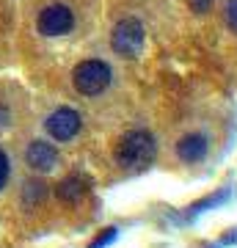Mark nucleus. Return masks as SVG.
Instances as JSON below:
<instances>
[{
	"mask_svg": "<svg viewBox=\"0 0 237 248\" xmlns=\"http://www.w3.org/2000/svg\"><path fill=\"white\" fill-rule=\"evenodd\" d=\"M155 155H158V143H155V135L146 130H132V133L122 135L116 143V163L130 174L149 169Z\"/></svg>",
	"mask_w": 237,
	"mask_h": 248,
	"instance_id": "obj_1",
	"label": "nucleus"
},
{
	"mask_svg": "<svg viewBox=\"0 0 237 248\" xmlns=\"http://www.w3.org/2000/svg\"><path fill=\"white\" fill-rule=\"evenodd\" d=\"M111 80H113V72H111V66L105 61H99V58L80 61L75 66V72H72V86L83 97H97V94H102L111 86Z\"/></svg>",
	"mask_w": 237,
	"mask_h": 248,
	"instance_id": "obj_2",
	"label": "nucleus"
},
{
	"mask_svg": "<svg viewBox=\"0 0 237 248\" xmlns=\"http://www.w3.org/2000/svg\"><path fill=\"white\" fill-rule=\"evenodd\" d=\"M143 25L141 19L135 17H127L122 22H116L113 33H111V47H113L116 55L122 58H138L141 50H143Z\"/></svg>",
	"mask_w": 237,
	"mask_h": 248,
	"instance_id": "obj_3",
	"label": "nucleus"
},
{
	"mask_svg": "<svg viewBox=\"0 0 237 248\" xmlns=\"http://www.w3.org/2000/svg\"><path fill=\"white\" fill-rule=\"evenodd\" d=\"M36 28L42 36H66L75 28V14H72L69 6L63 3H50L39 11L36 17Z\"/></svg>",
	"mask_w": 237,
	"mask_h": 248,
	"instance_id": "obj_4",
	"label": "nucleus"
},
{
	"mask_svg": "<svg viewBox=\"0 0 237 248\" xmlns=\"http://www.w3.org/2000/svg\"><path fill=\"white\" fill-rule=\"evenodd\" d=\"M80 124L83 122H80V113L75 108H58L44 119V130L55 141H72L80 133Z\"/></svg>",
	"mask_w": 237,
	"mask_h": 248,
	"instance_id": "obj_5",
	"label": "nucleus"
},
{
	"mask_svg": "<svg viewBox=\"0 0 237 248\" xmlns=\"http://www.w3.org/2000/svg\"><path fill=\"white\" fill-rule=\"evenodd\" d=\"M25 163L31 171H39V174H47V171L55 169L58 163V152H55L53 143L47 141H31L25 149Z\"/></svg>",
	"mask_w": 237,
	"mask_h": 248,
	"instance_id": "obj_6",
	"label": "nucleus"
},
{
	"mask_svg": "<svg viewBox=\"0 0 237 248\" xmlns=\"http://www.w3.org/2000/svg\"><path fill=\"white\" fill-rule=\"evenodd\" d=\"M176 155L185 163H199L207 155V138L202 133H188L176 141Z\"/></svg>",
	"mask_w": 237,
	"mask_h": 248,
	"instance_id": "obj_7",
	"label": "nucleus"
},
{
	"mask_svg": "<svg viewBox=\"0 0 237 248\" xmlns=\"http://www.w3.org/2000/svg\"><path fill=\"white\" fill-rule=\"evenodd\" d=\"M86 190H88V179L80 177V174H69L66 179L58 182L55 196H58V202H63V204H78L80 199L86 196Z\"/></svg>",
	"mask_w": 237,
	"mask_h": 248,
	"instance_id": "obj_8",
	"label": "nucleus"
},
{
	"mask_svg": "<svg viewBox=\"0 0 237 248\" xmlns=\"http://www.w3.org/2000/svg\"><path fill=\"white\" fill-rule=\"evenodd\" d=\"M226 199H229V187H223V190H218V193H212V196H207V199H202V202H196L193 207H188V210H185V218H190V221H193L199 213L218 207V204H223Z\"/></svg>",
	"mask_w": 237,
	"mask_h": 248,
	"instance_id": "obj_9",
	"label": "nucleus"
},
{
	"mask_svg": "<svg viewBox=\"0 0 237 248\" xmlns=\"http://www.w3.org/2000/svg\"><path fill=\"white\" fill-rule=\"evenodd\" d=\"M22 196H25V204H39L44 199V182L42 179H31L25 185V190H22Z\"/></svg>",
	"mask_w": 237,
	"mask_h": 248,
	"instance_id": "obj_10",
	"label": "nucleus"
},
{
	"mask_svg": "<svg viewBox=\"0 0 237 248\" xmlns=\"http://www.w3.org/2000/svg\"><path fill=\"white\" fill-rule=\"evenodd\" d=\"M116 237H119V229H116V226H108V229H102L97 237H94V243H88V248H108Z\"/></svg>",
	"mask_w": 237,
	"mask_h": 248,
	"instance_id": "obj_11",
	"label": "nucleus"
},
{
	"mask_svg": "<svg viewBox=\"0 0 237 248\" xmlns=\"http://www.w3.org/2000/svg\"><path fill=\"white\" fill-rule=\"evenodd\" d=\"M9 171H11L9 157H6V152H0V190L6 187V182H9Z\"/></svg>",
	"mask_w": 237,
	"mask_h": 248,
	"instance_id": "obj_12",
	"label": "nucleus"
},
{
	"mask_svg": "<svg viewBox=\"0 0 237 248\" xmlns=\"http://www.w3.org/2000/svg\"><path fill=\"white\" fill-rule=\"evenodd\" d=\"M212 3H215V0H188L190 11H196V14H207V11L212 9Z\"/></svg>",
	"mask_w": 237,
	"mask_h": 248,
	"instance_id": "obj_13",
	"label": "nucleus"
},
{
	"mask_svg": "<svg viewBox=\"0 0 237 248\" xmlns=\"http://www.w3.org/2000/svg\"><path fill=\"white\" fill-rule=\"evenodd\" d=\"M226 22H229V28L237 33V0H229V6H226Z\"/></svg>",
	"mask_w": 237,
	"mask_h": 248,
	"instance_id": "obj_14",
	"label": "nucleus"
},
{
	"mask_svg": "<svg viewBox=\"0 0 237 248\" xmlns=\"http://www.w3.org/2000/svg\"><path fill=\"white\" fill-rule=\"evenodd\" d=\"M221 246H237V229H229L221 234Z\"/></svg>",
	"mask_w": 237,
	"mask_h": 248,
	"instance_id": "obj_15",
	"label": "nucleus"
},
{
	"mask_svg": "<svg viewBox=\"0 0 237 248\" xmlns=\"http://www.w3.org/2000/svg\"><path fill=\"white\" fill-rule=\"evenodd\" d=\"M6 122V110H3V108H0V124Z\"/></svg>",
	"mask_w": 237,
	"mask_h": 248,
	"instance_id": "obj_16",
	"label": "nucleus"
}]
</instances>
